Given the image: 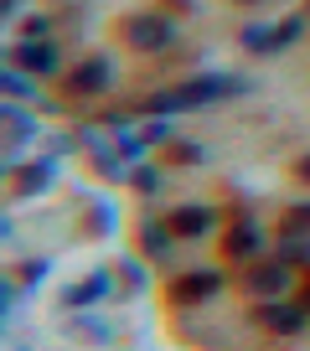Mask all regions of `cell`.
Returning <instances> with one entry per match:
<instances>
[{
	"mask_svg": "<svg viewBox=\"0 0 310 351\" xmlns=\"http://www.w3.org/2000/svg\"><path fill=\"white\" fill-rule=\"evenodd\" d=\"M295 36H300V21H285V26H274L269 47H285V42H295Z\"/></svg>",
	"mask_w": 310,
	"mask_h": 351,
	"instance_id": "10",
	"label": "cell"
},
{
	"mask_svg": "<svg viewBox=\"0 0 310 351\" xmlns=\"http://www.w3.org/2000/svg\"><path fill=\"white\" fill-rule=\"evenodd\" d=\"M171 36H176V26L166 16H130L124 21V42L140 52H160V47H171Z\"/></svg>",
	"mask_w": 310,
	"mask_h": 351,
	"instance_id": "1",
	"label": "cell"
},
{
	"mask_svg": "<svg viewBox=\"0 0 310 351\" xmlns=\"http://www.w3.org/2000/svg\"><path fill=\"white\" fill-rule=\"evenodd\" d=\"M305 305H310V289H305Z\"/></svg>",
	"mask_w": 310,
	"mask_h": 351,
	"instance_id": "15",
	"label": "cell"
},
{
	"mask_svg": "<svg viewBox=\"0 0 310 351\" xmlns=\"http://www.w3.org/2000/svg\"><path fill=\"white\" fill-rule=\"evenodd\" d=\"M295 176H300V181H310V155H305V160H295Z\"/></svg>",
	"mask_w": 310,
	"mask_h": 351,
	"instance_id": "14",
	"label": "cell"
},
{
	"mask_svg": "<svg viewBox=\"0 0 310 351\" xmlns=\"http://www.w3.org/2000/svg\"><path fill=\"white\" fill-rule=\"evenodd\" d=\"M26 36H47V16H32V21H26Z\"/></svg>",
	"mask_w": 310,
	"mask_h": 351,
	"instance_id": "13",
	"label": "cell"
},
{
	"mask_svg": "<svg viewBox=\"0 0 310 351\" xmlns=\"http://www.w3.org/2000/svg\"><path fill=\"white\" fill-rule=\"evenodd\" d=\"M228 253H232V258H243V253H259V232H254V222H238V228L228 232Z\"/></svg>",
	"mask_w": 310,
	"mask_h": 351,
	"instance_id": "8",
	"label": "cell"
},
{
	"mask_svg": "<svg viewBox=\"0 0 310 351\" xmlns=\"http://www.w3.org/2000/svg\"><path fill=\"white\" fill-rule=\"evenodd\" d=\"M104 83H109V62H104V57H88V62L67 77V88H73V93H99Z\"/></svg>",
	"mask_w": 310,
	"mask_h": 351,
	"instance_id": "6",
	"label": "cell"
},
{
	"mask_svg": "<svg viewBox=\"0 0 310 351\" xmlns=\"http://www.w3.org/2000/svg\"><path fill=\"white\" fill-rule=\"evenodd\" d=\"M279 232H310V207H289L285 222H279Z\"/></svg>",
	"mask_w": 310,
	"mask_h": 351,
	"instance_id": "9",
	"label": "cell"
},
{
	"mask_svg": "<svg viewBox=\"0 0 310 351\" xmlns=\"http://www.w3.org/2000/svg\"><path fill=\"white\" fill-rule=\"evenodd\" d=\"M259 320H264L269 330H279V336H295V330L305 326V310L300 305H259Z\"/></svg>",
	"mask_w": 310,
	"mask_h": 351,
	"instance_id": "4",
	"label": "cell"
},
{
	"mask_svg": "<svg viewBox=\"0 0 310 351\" xmlns=\"http://www.w3.org/2000/svg\"><path fill=\"white\" fill-rule=\"evenodd\" d=\"M171 160H176V165H191V160H197V145H176V150H171Z\"/></svg>",
	"mask_w": 310,
	"mask_h": 351,
	"instance_id": "12",
	"label": "cell"
},
{
	"mask_svg": "<svg viewBox=\"0 0 310 351\" xmlns=\"http://www.w3.org/2000/svg\"><path fill=\"white\" fill-rule=\"evenodd\" d=\"M16 62H21V67H32V73H42V77H52V73H57V52L42 42V36H32V42H21V47H16Z\"/></svg>",
	"mask_w": 310,
	"mask_h": 351,
	"instance_id": "2",
	"label": "cell"
},
{
	"mask_svg": "<svg viewBox=\"0 0 310 351\" xmlns=\"http://www.w3.org/2000/svg\"><path fill=\"white\" fill-rule=\"evenodd\" d=\"M166 228L176 232V238H197V232H207V228H212V212H207V207H176Z\"/></svg>",
	"mask_w": 310,
	"mask_h": 351,
	"instance_id": "5",
	"label": "cell"
},
{
	"mask_svg": "<svg viewBox=\"0 0 310 351\" xmlns=\"http://www.w3.org/2000/svg\"><path fill=\"white\" fill-rule=\"evenodd\" d=\"M243 285H248V295L269 300V295H279V289L289 285V269H285V263H264V269H254V274H248Z\"/></svg>",
	"mask_w": 310,
	"mask_h": 351,
	"instance_id": "3",
	"label": "cell"
},
{
	"mask_svg": "<svg viewBox=\"0 0 310 351\" xmlns=\"http://www.w3.org/2000/svg\"><path fill=\"white\" fill-rule=\"evenodd\" d=\"M217 285H222L217 274H187L176 289H171V300H176V305H191V300H207V295H217Z\"/></svg>",
	"mask_w": 310,
	"mask_h": 351,
	"instance_id": "7",
	"label": "cell"
},
{
	"mask_svg": "<svg viewBox=\"0 0 310 351\" xmlns=\"http://www.w3.org/2000/svg\"><path fill=\"white\" fill-rule=\"evenodd\" d=\"M42 181H47V171H26L21 181H16V191H32V186H42Z\"/></svg>",
	"mask_w": 310,
	"mask_h": 351,
	"instance_id": "11",
	"label": "cell"
}]
</instances>
